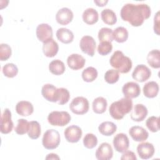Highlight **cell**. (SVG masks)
<instances>
[{
  "label": "cell",
  "mask_w": 160,
  "mask_h": 160,
  "mask_svg": "<svg viewBox=\"0 0 160 160\" xmlns=\"http://www.w3.org/2000/svg\"><path fill=\"white\" fill-rule=\"evenodd\" d=\"M113 146L115 150L119 152H124L129 146V141L127 135L124 133H118L113 139Z\"/></svg>",
  "instance_id": "obj_10"
},
{
  "label": "cell",
  "mask_w": 160,
  "mask_h": 160,
  "mask_svg": "<svg viewBox=\"0 0 160 160\" xmlns=\"http://www.w3.org/2000/svg\"><path fill=\"white\" fill-rule=\"evenodd\" d=\"M98 77V71L94 67H88L82 72V78L87 82L94 81Z\"/></svg>",
  "instance_id": "obj_33"
},
{
  "label": "cell",
  "mask_w": 160,
  "mask_h": 160,
  "mask_svg": "<svg viewBox=\"0 0 160 160\" xmlns=\"http://www.w3.org/2000/svg\"><path fill=\"white\" fill-rule=\"evenodd\" d=\"M109 63L112 68L121 73H128L132 66L131 59L121 51L114 52L110 58Z\"/></svg>",
  "instance_id": "obj_3"
},
{
  "label": "cell",
  "mask_w": 160,
  "mask_h": 160,
  "mask_svg": "<svg viewBox=\"0 0 160 160\" xmlns=\"http://www.w3.org/2000/svg\"><path fill=\"white\" fill-rule=\"evenodd\" d=\"M59 51V46L52 38L43 43L42 52L45 56L52 58L55 56Z\"/></svg>",
  "instance_id": "obj_21"
},
{
  "label": "cell",
  "mask_w": 160,
  "mask_h": 160,
  "mask_svg": "<svg viewBox=\"0 0 160 160\" xmlns=\"http://www.w3.org/2000/svg\"><path fill=\"white\" fill-rule=\"evenodd\" d=\"M56 37L61 42L64 44H69L72 42L74 34L71 30L65 28H61L56 31Z\"/></svg>",
  "instance_id": "obj_24"
},
{
  "label": "cell",
  "mask_w": 160,
  "mask_h": 160,
  "mask_svg": "<svg viewBox=\"0 0 160 160\" xmlns=\"http://www.w3.org/2000/svg\"><path fill=\"white\" fill-rule=\"evenodd\" d=\"M29 122L25 119H19L18 120V124L14 128L15 132L19 135H23L28 132L29 129Z\"/></svg>",
  "instance_id": "obj_37"
},
{
  "label": "cell",
  "mask_w": 160,
  "mask_h": 160,
  "mask_svg": "<svg viewBox=\"0 0 160 160\" xmlns=\"http://www.w3.org/2000/svg\"><path fill=\"white\" fill-rule=\"evenodd\" d=\"M86 63V60L83 56L79 54H72L68 57L67 64L71 69L78 70L82 69Z\"/></svg>",
  "instance_id": "obj_18"
},
{
  "label": "cell",
  "mask_w": 160,
  "mask_h": 160,
  "mask_svg": "<svg viewBox=\"0 0 160 160\" xmlns=\"http://www.w3.org/2000/svg\"><path fill=\"white\" fill-rule=\"evenodd\" d=\"M2 73L8 78H14L18 73V68L13 63H8L2 67Z\"/></svg>",
  "instance_id": "obj_36"
},
{
  "label": "cell",
  "mask_w": 160,
  "mask_h": 160,
  "mask_svg": "<svg viewBox=\"0 0 160 160\" xmlns=\"http://www.w3.org/2000/svg\"><path fill=\"white\" fill-rule=\"evenodd\" d=\"M71 117L67 111H52L48 116V122L54 126H64L71 121Z\"/></svg>",
  "instance_id": "obj_5"
},
{
  "label": "cell",
  "mask_w": 160,
  "mask_h": 160,
  "mask_svg": "<svg viewBox=\"0 0 160 160\" xmlns=\"http://www.w3.org/2000/svg\"><path fill=\"white\" fill-rule=\"evenodd\" d=\"M129 134L132 139L137 142L144 141L149 136L148 132L144 128L139 126H132L129 130Z\"/></svg>",
  "instance_id": "obj_17"
},
{
  "label": "cell",
  "mask_w": 160,
  "mask_h": 160,
  "mask_svg": "<svg viewBox=\"0 0 160 160\" xmlns=\"http://www.w3.org/2000/svg\"><path fill=\"white\" fill-rule=\"evenodd\" d=\"M14 126L13 122L11 119V112L8 108H6L1 119V132L2 134H8L12 130Z\"/></svg>",
  "instance_id": "obj_12"
},
{
  "label": "cell",
  "mask_w": 160,
  "mask_h": 160,
  "mask_svg": "<svg viewBox=\"0 0 160 160\" xmlns=\"http://www.w3.org/2000/svg\"><path fill=\"white\" fill-rule=\"evenodd\" d=\"M159 118L156 116H151L148 118L146 122V125L149 130L152 132H158L159 130Z\"/></svg>",
  "instance_id": "obj_40"
},
{
  "label": "cell",
  "mask_w": 160,
  "mask_h": 160,
  "mask_svg": "<svg viewBox=\"0 0 160 160\" xmlns=\"http://www.w3.org/2000/svg\"><path fill=\"white\" fill-rule=\"evenodd\" d=\"M119 72L114 69L108 70L104 74V79L108 84H114L119 80Z\"/></svg>",
  "instance_id": "obj_39"
},
{
  "label": "cell",
  "mask_w": 160,
  "mask_h": 160,
  "mask_svg": "<svg viewBox=\"0 0 160 160\" xmlns=\"http://www.w3.org/2000/svg\"><path fill=\"white\" fill-rule=\"evenodd\" d=\"M97 144L98 138L94 134L92 133L86 134L83 138L84 146L88 149L94 148L97 145Z\"/></svg>",
  "instance_id": "obj_38"
},
{
  "label": "cell",
  "mask_w": 160,
  "mask_h": 160,
  "mask_svg": "<svg viewBox=\"0 0 160 160\" xmlns=\"http://www.w3.org/2000/svg\"><path fill=\"white\" fill-rule=\"evenodd\" d=\"M57 91V103L60 105L66 104L70 98V94L69 91L64 88H58Z\"/></svg>",
  "instance_id": "obj_34"
},
{
  "label": "cell",
  "mask_w": 160,
  "mask_h": 160,
  "mask_svg": "<svg viewBox=\"0 0 160 160\" xmlns=\"http://www.w3.org/2000/svg\"><path fill=\"white\" fill-rule=\"evenodd\" d=\"M143 94L148 98H153L157 96L159 92V85L155 81H149L143 86Z\"/></svg>",
  "instance_id": "obj_25"
},
{
  "label": "cell",
  "mask_w": 160,
  "mask_h": 160,
  "mask_svg": "<svg viewBox=\"0 0 160 160\" xmlns=\"http://www.w3.org/2000/svg\"><path fill=\"white\" fill-rule=\"evenodd\" d=\"M128 30L122 26L116 28L112 33L113 39H114L116 42L122 43L127 41L128 38Z\"/></svg>",
  "instance_id": "obj_31"
},
{
  "label": "cell",
  "mask_w": 160,
  "mask_h": 160,
  "mask_svg": "<svg viewBox=\"0 0 160 160\" xmlns=\"http://www.w3.org/2000/svg\"><path fill=\"white\" fill-rule=\"evenodd\" d=\"M132 108V101L131 99L123 98L113 102L109 108V112L111 116L116 120H120L129 113Z\"/></svg>",
  "instance_id": "obj_2"
},
{
  "label": "cell",
  "mask_w": 160,
  "mask_h": 160,
  "mask_svg": "<svg viewBox=\"0 0 160 160\" xmlns=\"http://www.w3.org/2000/svg\"><path fill=\"white\" fill-rule=\"evenodd\" d=\"M94 2L98 6H100V7H102L104 6L108 2V1L106 0V1H97V0H94Z\"/></svg>",
  "instance_id": "obj_46"
},
{
  "label": "cell",
  "mask_w": 160,
  "mask_h": 160,
  "mask_svg": "<svg viewBox=\"0 0 160 160\" xmlns=\"http://www.w3.org/2000/svg\"><path fill=\"white\" fill-rule=\"evenodd\" d=\"M147 108L142 104H137L134 106L131 114V118L132 121L140 122L143 121L148 115Z\"/></svg>",
  "instance_id": "obj_20"
},
{
  "label": "cell",
  "mask_w": 160,
  "mask_h": 160,
  "mask_svg": "<svg viewBox=\"0 0 160 160\" xmlns=\"http://www.w3.org/2000/svg\"><path fill=\"white\" fill-rule=\"evenodd\" d=\"M117 129L116 125L111 121H104L99 124L98 130L101 134L106 136L112 135Z\"/></svg>",
  "instance_id": "obj_26"
},
{
  "label": "cell",
  "mask_w": 160,
  "mask_h": 160,
  "mask_svg": "<svg viewBox=\"0 0 160 160\" xmlns=\"http://www.w3.org/2000/svg\"><path fill=\"white\" fill-rule=\"evenodd\" d=\"M16 112L22 116H28L34 111V107L31 102L27 101H21L16 105Z\"/></svg>",
  "instance_id": "obj_22"
},
{
  "label": "cell",
  "mask_w": 160,
  "mask_h": 160,
  "mask_svg": "<svg viewBox=\"0 0 160 160\" xmlns=\"http://www.w3.org/2000/svg\"><path fill=\"white\" fill-rule=\"evenodd\" d=\"M42 144L47 149H54L60 144V135L58 131L51 129H48L43 134Z\"/></svg>",
  "instance_id": "obj_4"
},
{
  "label": "cell",
  "mask_w": 160,
  "mask_h": 160,
  "mask_svg": "<svg viewBox=\"0 0 160 160\" xmlns=\"http://www.w3.org/2000/svg\"><path fill=\"white\" fill-rule=\"evenodd\" d=\"M112 49V45L111 42H101L98 46V52L101 56H106L110 53Z\"/></svg>",
  "instance_id": "obj_42"
},
{
  "label": "cell",
  "mask_w": 160,
  "mask_h": 160,
  "mask_svg": "<svg viewBox=\"0 0 160 160\" xmlns=\"http://www.w3.org/2000/svg\"><path fill=\"white\" fill-rule=\"evenodd\" d=\"M148 63L152 68L158 69L160 68V52L158 49L151 51L147 56Z\"/></svg>",
  "instance_id": "obj_28"
},
{
  "label": "cell",
  "mask_w": 160,
  "mask_h": 160,
  "mask_svg": "<svg viewBox=\"0 0 160 160\" xmlns=\"http://www.w3.org/2000/svg\"><path fill=\"white\" fill-rule=\"evenodd\" d=\"M159 11H158L154 18V32L159 35Z\"/></svg>",
  "instance_id": "obj_44"
},
{
  "label": "cell",
  "mask_w": 160,
  "mask_h": 160,
  "mask_svg": "<svg viewBox=\"0 0 160 160\" xmlns=\"http://www.w3.org/2000/svg\"><path fill=\"white\" fill-rule=\"evenodd\" d=\"M112 33L113 31L111 29L108 28H102L98 32V39L100 42L108 41L111 42L113 41Z\"/></svg>",
  "instance_id": "obj_35"
},
{
  "label": "cell",
  "mask_w": 160,
  "mask_h": 160,
  "mask_svg": "<svg viewBox=\"0 0 160 160\" xmlns=\"http://www.w3.org/2000/svg\"><path fill=\"white\" fill-rule=\"evenodd\" d=\"M79 46L81 51L84 53L91 57L94 55L96 42L92 36H84L83 37H82L80 40Z\"/></svg>",
  "instance_id": "obj_7"
},
{
  "label": "cell",
  "mask_w": 160,
  "mask_h": 160,
  "mask_svg": "<svg viewBox=\"0 0 160 160\" xmlns=\"http://www.w3.org/2000/svg\"><path fill=\"white\" fill-rule=\"evenodd\" d=\"M74 15L72 11L68 8H62L58 10L56 15V20L61 25H67L70 23Z\"/></svg>",
  "instance_id": "obj_16"
},
{
  "label": "cell",
  "mask_w": 160,
  "mask_h": 160,
  "mask_svg": "<svg viewBox=\"0 0 160 160\" xmlns=\"http://www.w3.org/2000/svg\"><path fill=\"white\" fill-rule=\"evenodd\" d=\"M122 91L124 98L132 99L138 97L141 94V88L139 84L135 82H128L122 88Z\"/></svg>",
  "instance_id": "obj_13"
},
{
  "label": "cell",
  "mask_w": 160,
  "mask_h": 160,
  "mask_svg": "<svg viewBox=\"0 0 160 160\" xmlns=\"http://www.w3.org/2000/svg\"><path fill=\"white\" fill-rule=\"evenodd\" d=\"M151 14V8L146 4L128 3L122 7L120 12L122 19L134 27L141 26L144 20L150 17Z\"/></svg>",
  "instance_id": "obj_1"
},
{
  "label": "cell",
  "mask_w": 160,
  "mask_h": 160,
  "mask_svg": "<svg viewBox=\"0 0 160 160\" xmlns=\"http://www.w3.org/2000/svg\"><path fill=\"white\" fill-rule=\"evenodd\" d=\"M59 157L54 153H50L47 155L46 157V159H59Z\"/></svg>",
  "instance_id": "obj_45"
},
{
  "label": "cell",
  "mask_w": 160,
  "mask_h": 160,
  "mask_svg": "<svg viewBox=\"0 0 160 160\" xmlns=\"http://www.w3.org/2000/svg\"><path fill=\"white\" fill-rule=\"evenodd\" d=\"M36 36L42 42L52 38V29L50 25L46 23H41L36 28Z\"/></svg>",
  "instance_id": "obj_11"
},
{
  "label": "cell",
  "mask_w": 160,
  "mask_h": 160,
  "mask_svg": "<svg viewBox=\"0 0 160 160\" xmlns=\"http://www.w3.org/2000/svg\"><path fill=\"white\" fill-rule=\"evenodd\" d=\"M49 71L56 76L61 75L66 70L64 63L59 59H55L52 61L49 64Z\"/></svg>",
  "instance_id": "obj_27"
},
{
  "label": "cell",
  "mask_w": 160,
  "mask_h": 160,
  "mask_svg": "<svg viewBox=\"0 0 160 160\" xmlns=\"http://www.w3.org/2000/svg\"><path fill=\"white\" fill-rule=\"evenodd\" d=\"M101 19L108 25H113L117 22V17L115 12L111 9H104L101 13Z\"/></svg>",
  "instance_id": "obj_30"
},
{
  "label": "cell",
  "mask_w": 160,
  "mask_h": 160,
  "mask_svg": "<svg viewBox=\"0 0 160 160\" xmlns=\"http://www.w3.org/2000/svg\"><path fill=\"white\" fill-rule=\"evenodd\" d=\"M137 152L139 156L142 159L151 158L155 152V149L152 143L145 142L140 143L137 146Z\"/></svg>",
  "instance_id": "obj_14"
},
{
  "label": "cell",
  "mask_w": 160,
  "mask_h": 160,
  "mask_svg": "<svg viewBox=\"0 0 160 160\" xmlns=\"http://www.w3.org/2000/svg\"><path fill=\"white\" fill-rule=\"evenodd\" d=\"M108 102L103 97H98L92 102V110L96 114L104 113L107 108Z\"/></svg>",
  "instance_id": "obj_29"
},
{
  "label": "cell",
  "mask_w": 160,
  "mask_h": 160,
  "mask_svg": "<svg viewBox=\"0 0 160 160\" xmlns=\"http://www.w3.org/2000/svg\"><path fill=\"white\" fill-rule=\"evenodd\" d=\"M83 21L89 25L96 23L99 19L98 11L94 8H89L85 9L82 15Z\"/></svg>",
  "instance_id": "obj_23"
},
{
  "label": "cell",
  "mask_w": 160,
  "mask_h": 160,
  "mask_svg": "<svg viewBox=\"0 0 160 160\" xmlns=\"http://www.w3.org/2000/svg\"><path fill=\"white\" fill-rule=\"evenodd\" d=\"M12 50L8 44L2 43L0 44V60L1 61L8 60L11 56Z\"/></svg>",
  "instance_id": "obj_41"
},
{
  "label": "cell",
  "mask_w": 160,
  "mask_h": 160,
  "mask_svg": "<svg viewBox=\"0 0 160 160\" xmlns=\"http://www.w3.org/2000/svg\"><path fill=\"white\" fill-rule=\"evenodd\" d=\"M89 101L82 96H78L74 98L69 104L70 110L75 114L82 115L89 110Z\"/></svg>",
  "instance_id": "obj_6"
},
{
  "label": "cell",
  "mask_w": 160,
  "mask_h": 160,
  "mask_svg": "<svg viewBox=\"0 0 160 160\" xmlns=\"http://www.w3.org/2000/svg\"><path fill=\"white\" fill-rule=\"evenodd\" d=\"M95 155L98 160H109L113 156L112 148L109 143L102 142L97 149Z\"/></svg>",
  "instance_id": "obj_15"
},
{
  "label": "cell",
  "mask_w": 160,
  "mask_h": 160,
  "mask_svg": "<svg viewBox=\"0 0 160 160\" xmlns=\"http://www.w3.org/2000/svg\"><path fill=\"white\" fill-rule=\"evenodd\" d=\"M121 160H126V159H131V160H136L137 158L136 154L134 152L131 151H126L123 152L121 157Z\"/></svg>",
  "instance_id": "obj_43"
},
{
  "label": "cell",
  "mask_w": 160,
  "mask_h": 160,
  "mask_svg": "<svg viewBox=\"0 0 160 160\" xmlns=\"http://www.w3.org/2000/svg\"><path fill=\"white\" fill-rule=\"evenodd\" d=\"M82 129L78 126L71 125L66 128L64 132V137L69 142H78L82 136Z\"/></svg>",
  "instance_id": "obj_9"
},
{
  "label": "cell",
  "mask_w": 160,
  "mask_h": 160,
  "mask_svg": "<svg viewBox=\"0 0 160 160\" xmlns=\"http://www.w3.org/2000/svg\"><path fill=\"white\" fill-rule=\"evenodd\" d=\"M151 76V71L148 67L144 64H139L134 69L132 73V78L140 82L147 81Z\"/></svg>",
  "instance_id": "obj_8"
},
{
  "label": "cell",
  "mask_w": 160,
  "mask_h": 160,
  "mask_svg": "<svg viewBox=\"0 0 160 160\" xmlns=\"http://www.w3.org/2000/svg\"><path fill=\"white\" fill-rule=\"evenodd\" d=\"M57 89L51 84H46L42 87L41 94L43 98L47 101L57 102Z\"/></svg>",
  "instance_id": "obj_19"
},
{
  "label": "cell",
  "mask_w": 160,
  "mask_h": 160,
  "mask_svg": "<svg viewBox=\"0 0 160 160\" xmlns=\"http://www.w3.org/2000/svg\"><path fill=\"white\" fill-rule=\"evenodd\" d=\"M41 133V125L39 123L36 121H30L28 131V136L32 139H36L40 136Z\"/></svg>",
  "instance_id": "obj_32"
}]
</instances>
